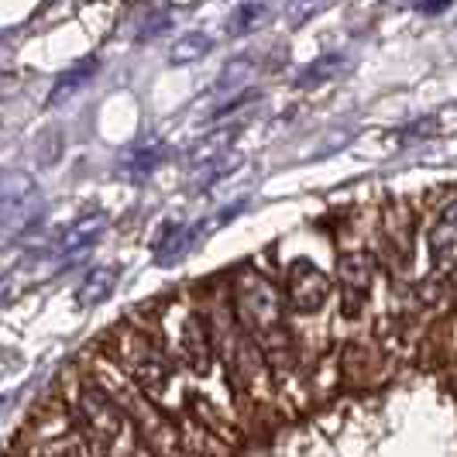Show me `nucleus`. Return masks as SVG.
I'll use <instances>...</instances> for the list:
<instances>
[{
  "label": "nucleus",
  "mask_w": 457,
  "mask_h": 457,
  "mask_svg": "<svg viewBox=\"0 0 457 457\" xmlns=\"http://www.w3.org/2000/svg\"><path fill=\"white\" fill-rule=\"evenodd\" d=\"M104 228H107V213H87V217H79L59 237V254H79L83 248H90L93 241L104 234Z\"/></svg>",
  "instance_id": "nucleus-10"
},
{
  "label": "nucleus",
  "mask_w": 457,
  "mask_h": 457,
  "mask_svg": "<svg viewBox=\"0 0 457 457\" xmlns=\"http://www.w3.org/2000/svg\"><path fill=\"white\" fill-rule=\"evenodd\" d=\"M96 59H83V62H76V66H69L66 72H59V79L52 83V90H48V107H62L69 96H76V93L83 90L87 83H90L93 76H96Z\"/></svg>",
  "instance_id": "nucleus-9"
},
{
  "label": "nucleus",
  "mask_w": 457,
  "mask_h": 457,
  "mask_svg": "<svg viewBox=\"0 0 457 457\" xmlns=\"http://www.w3.org/2000/svg\"><path fill=\"white\" fill-rule=\"evenodd\" d=\"M72 412L93 457H141L145 440L137 434V427L100 382H83L76 389Z\"/></svg>",
  "instance_id": "nucleus-2"
},
{
  "label": "nucleus",
  "mask_w": 457,
  "mask_h": 457,
  "mask_svg": "<svg viewBox=\"0 0 457 457\" xmlns=\"http://www.w3.org/2000/svg\"><path fill=\"white\" fill-rule=\"evenodd\" d=\"M124 162L131 165V176H145V172H148V169H152V165L159 162V155H155V152H145V148H141V152H131V155H128Z\"/></svg>",
  "instance_id": "nucleus-14"
},
{
  "label": "nucleus",
  "mask_w": 457,
  "mask_h": 457,
  "mask_svg": "<svg viewBox=\"0 0 457 457\" xmlns=\"http://www.w3.org/2000/svg\"><path fill=\"white\" fill-rule=\"evenodd\" d=\"M286 306L296 310V313H317L323 310V303L330 299V278L310 265V262H293L289 272H286Z\"/></svg>",
  "instance_id": "nucleus-5"
},
{
  "label": "nucleus",
  "mask_w": 457,
  "mask_h": 457,
  "mask_svg": "<svg viewBox=\"0 0 457 457\" xmlns=\"http://www.w3.org/2000/svg\"><path fill=\"white\" fill-rule=\"evenodd\" d=\"M427 254L436 272H454L457 269V189L444 196L436 206L434 224L427 230Z\"/></svg>",
  "instance_id": "nucleus-6"
},
{
  "label": "nucleus",
  "mask_w": 457,
  "mask_h": 457,
  "mask_svg": "<svg viewBox=\"0 0 457 457\" xmlns=\"http://www.w3.org/2000/svg\"><path fill=\"white\" fill-rule=\"evenodd\" d=\"M114 361L135 382L141 395H148L155 406L165 403V395L176 382V365L155 337L124 323L114 334Z\"/></svg>",
  "instance_id": "nucleus-3"
},
{
  "label": "nucleus",
  "mask_w": 457,
  "mask_h": 457,
  "mask_svg": "<svg viewBox=\"0 0 457 457\" xmlns=\"http://www.w3.org/2000/svg\"><path fill=\"white\" fill-rule=\"evenodd\" d=\"M0 403H4V399H0Z\"/></svg>",
  "instance_id": "nucleus-16"
},
{
  "label": "nucleus",
  "mask_w": 457,
  "mask_h": 457,
  "mask_svg": "<svg viewBox=\"0 0 457 457\" xmlns=\"http://www.w3.org/2000/svg\"><path fill=\"white\" fill-rule=\"evenodd\" d=\"M179 358L193 368V375H206L213 368V334H210V320L200 310H186L179 320Z\"/></svg>",
  "instance_id": "nucleus-7"
},
{
  "label": "nucleus",
  "mask_w": 457,
  "mask_h": 457,
  "mask_svg": "<svg viewBox=\"0 0 457 457\" xmlns=\"http://www.w3.org/2000/svg\"><path fill=\"white\" fill-rule=\"evenodd\" d=\"M210 48H213L210 35H204V31H189V35H183V38L172 46V52H169V62H172V66H189V62H200Z\"/></svg>",
  "instance_id": "nucleus-12"
},
{
  "label": "nucleus",
  "mask_w": 457,
  "mask_h": 457,
  "mask_svg": "<svg viewBox=\"0 0 457 457\" xmlns=\"http://www.w3.org/2000/svg\"><path fill=\"white\" fill-rule=\"evenodd\" d=\"M4 289H7V282H0V299H4Z\"/></svg>",
  "instance_id": "nucleus-15"
},
{
  "label": "nucleus",
  "mask_w": 457,
  "mask_h": 457,
  "mask_svg": "<svg viewBox=\"0 0 457 457\" xmlns=\"http://www.w3.org/2000/svg\"><path fill=\"white\" fill-rule=\"evenodd\" d=\"M320 7H327V0H289V4H286V14H289L293 24H299V21H306L310 14H317Z\"/></svg>",
  "instance_id": "nucleus-13"
},
{
  "label": "nucleus",
  "mask_w": 457,
  "mask_h": 457,
  "mask_svg": "<svg viewBox=\"0 0 457 457\" xmlns=\"http://www.w3.org/2000/svg\"><path fill=\"white\" fill-rule=\"evenodd\" d=\"M337 282H341L344 310L358 313L361 303L368 299V289L375 282V258L368 252H347L337 262Z\"/></svg>",
  "instance_id": "nucleus-8"
},
{
  "label": "nucleus",
  "mask_w": 457,
  "mask_h": 457,
  "mask_svg": "<svg viewBox=\"0 0 457 457\" xmlns=\"http://www.w3.org/2000/svg\"><path fill=\"white\" fill-rule=\"evenodd\" d=\"M228 306L230 313H234V320H237V327L262 351L265 365L278 371V375H286L293 368L296 347H293L289 327H286V299H282V293L262 272L241 269V272L234 275Z\"/></svg>",
  "instance_id": "nucleus-1"
},
{
  "label": "nucleus",
  "mask_w": 457,
  "mask_h": 457,
  "mask_svg": "<svg viewBox=\"0 0 457 457\" xmlns=\"http://www.w3.org/2000/svg\"><path fill=\"white\" fill-rule=\"evenodd\" d=\"M114 286H117V269H111V265L93 269V272H87V278L79 282L76 303H79L83 310H93V306H100L104 299L114 293Z\"/></svg>",
  "instance_id": "nucleus-11"
},
{
  "label": "nucleus",
  "mask_w": 457,
  "mask_h": 457,
  "mask_svg": "<svg viewBox=\"0 0 457 457\" xmlns=\"http://www.w3.org/2000/svg\"><path fill=\"white\" fill-rule=\"evenodd\" d=\"M42 220V193L28 176H7L0 186V245L21 237Z\"/></svg>",
  "instance_id": "nucleus-4"
}]
</instances>
